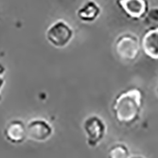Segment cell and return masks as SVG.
I'll use <instances>...</instances> for the list:
<instances>
[{"mask_svg": "<svg viewBox=\"0 0 158 158\" xmlns=\"http://www.w3.org/2000/svg\"><path fill=\"white\" fill-rule=\"evenodd\" d=\"M3 85H4V79L2 77H0V91H1Z\"/></svg>", "mask_w": 158, "mask_h": 158, "instance_id": "obj_12", "label": "cell"}, {"mask_svg": "<svg viewBox=\"0 0 158 158\" xmlns=\"http://www.w3.org/2000/svg\"><path fill=\"white\" fill-rule=\"evenodd\" d=\"M82 128L86 136V143L91 148L97 147L107 134L106 123L97 114H91L85 118L82 123Z\"/></svg>", "mask_w": 158, "mask_h": 158, "instance_id": "obj_4", "label": "cell"}, {"mask_svg": "<svg viewBox=\"0 0 158 158\" xmlns=\"http://www.w3.org/2000/svg\"><path fill=\"white\" fill-rule=\"evenodd\" d=\"M144 20L147 24L152 25L153 27L158 26V7H152L147 11Z\"/></svg>", "mask_w": 158, "mask_h": 158, "instance_id": "obj_11", "label": "cell"}, {"mask_svg": "<svg viewBox=\"0 0 158 158\" xmlns=\"http://www.w3.org/2000/svg\"><path fill=\"white\" fill-rule=\"evenodd\" d=\"M130 158H145V157H143L141 155H135V156H131Z\"/></svg>", "mask_w": 158, "mask_h": 158, "instance_id": "obj_14", "label": "cell"}, {"mask_svg": "<svg viewBox=\"0 0 158 158\" xmlns=\"http://www.w3.org/2000/svg\"><path fill=\"white\" fill-rule=\"evenodd\" d=\"M114 51L120 60L133 62L141 53V39L133 32H124L114 41Z\"/></svg>", "mask_w": 158, "mask_h": 158, "instance_id": "obj_2", "label": "cell"}, {"mask_svg": "<svg viewBox=\"0 0 158 158\" xmlns=\"http://www.w3.org/2000/svg\"><path fill=\"white\" fill-rule=\"evenodd\" d=\"M143 103V92L136 87L129 88L114 98L112 104L113 114L119 124L131 126L139 119Z\"/></svg>", "mask_w": 158, "mask_h": 158, "instance_id": "obj_1", "label": "cell"}, {"mask_svg": "<svg viewBox=\"0 0 158 158\" xmlns=\"http://www.w3.org/2000/svg\"><path fill=\"white\" fill-rule=\"evenodd\" d=\"M52 135L53 128L46 119L35 118L30 120L27 124V138L37 142H43L50 138Z\"/></svg>", "mask_w": 158, "mask_h": 158, "instance_id": "obj_5", "label": "cell"}, {"mask_svg": "<svg viewBox=\"0 0 158 158\" xmlns=\"http://www.w3.org/2000/svg\"><path fill=\"white\" fill-rule=\"evenodd\" d=\"M130 150L124 143H116L108 151V158H130Z\"/></svg>", "mask_w": 158, "mask_h": 158, "instance_id": "obj_10", "label": "cell"}, {"mask_svg": "<svg viewBox=\"0 0 158 158\" xmlns=\"http://www.w3.org/2000/svg\"><path fill=\"white\" fill-rule=\"evenodd\" d=\"M102 13V7L96 0H85L77 10L78 18L84 23L95 22Z\"/></svg>", "mask_w": 158, "mask_h": 158, "instance_id": "obj_9", "label": "cell"}, {"mask_svg": "<svg viewBox=\"0 0 158 158\" xmlns=\"http://www.w3.org/2000/svg\"><path fill=\"white\" fill-rule=\"evenodd\" d=\"M74 31L71 26L64 21L58 20L52 23L46 32V37L49 44L57 48H64L69 45L73 39Z\"/></svg>", "mask_w": 158, "mask_h": 158, "instance_id": "obj_3", "label": "cell"}, {"mask_svg": "<svg viewBox=\"0 0 158 158\" xmlns=\"http://www.w3.org/2000/svg\"><path fill=\"white\" fill-rule=\"evenodd\" d=\"M117 4L126 16L133 20L144 19L150 9L148 0H117Z\"/></svg>", "mask_w": 158, "mask_h": 158, "instance_id": "obj_6", "label": "cell"}, {"mask_svg": "<svg viewBox=\"0 0 158 158\" xmlns=\"http://www.w3.org/2000/svg\"><path fill=\"white\" fill-rule=\"evenodd\" d=\"M141 49L149 58L158 61V26L152 27L142 36Z\"/></svg>", "mask_w": 158, "mask_h": 158, "instance_id": "obj_7", "label": "cell"}, {"mask_svg": "<svg viewBox=\"0 0 158 158\" xmlns=\"http://www.w3.org/2000/svg\"><path fill=\"white\" fill-rule=\"evenodd\" d=\"M4 136L12 144H21L27 138V125L20 119L10 120L5 127Z\"/></svg>", "mask_w": 158, "mask_h": 158, "instance_id": "obj_8", "label": "cell"}, {"mask_svg": "<svg viewBox=\"0 0 158 158\" xmlns=\"http://www.w3.org/2000/svg\"><path fill=\"white\" fill-rule=\"evenodd\" d=\"M155 93H156V96L158 98V80H157V82H156V87H155Z\"/></svg>", "mask_w": 158, "mask_h": 158, "instance_id": "obj_13", "label": "cell"}]
</instances>
